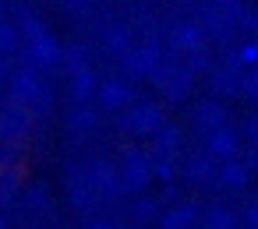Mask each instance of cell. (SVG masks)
Segmentation results:
<instances>
[{
  "label": "cell",
  "instance_id": "cell-1",
  "mask_svg": "<svg viewBox=\"0 0 258 229\" xmlns=\"http://www.w3.org/2000/svg\"><path fill=\"white\" fill-rule=\"evenodd\" d=\"M99 95H103V102H106V106H120V102L127 99V88H124L120 81H106V85L99 88Z\"/></svg>",
  "mask_w": 258,
  "mask_h": 229
},
{
  "label": "cell",
  "instance_id": "cell-2",
  "mask_svg": "<svg viewBox=\"0 0 258 229\" xmlns=\"http://www.w3.org/2000/svg\"><path fill=\"white\" fill-rule=\"evenodd\" d=\"M209 145H212V152H216V155H230V152H233V134L219 127V131L212 134V141H209Z\"/></svg>",
  "mask_w": 258,
  "mask_h": 229
},
{
  "label": "cell",
  "instance_id": "cell-3",
  "mask_svg": "<svg viewBox=\"0 0 258 229\" xmlns=\"http://www.w3.org/2000/svg\"><path fill=\"white\" fill-rule=\"evenodd\" d=\"M127 180L131 183H145L149 180V173H145V162H142V155H127Z\"/></svg>",
  "mask_w": 258,
  "mask_h": 229
},
{
  "label": "cell",
  "instance_id": "cell-4",
  "mask_svg": "<svg viewBox=\"0 0 258 229\" xmlns=\"http://www.w3.org/2000/svg\"><path fill=\"white\" fill-rule=\"evenodd\" d=\"M22 124H25V117H15V113H8L4 120H0V134H4V138H15Z\"/></svg>",
  "mask_w": 258,
  "mask_h": 229
},
{
  "label": "cell",
  "instance_id": "cell-5",
  "mask_svg": "<svg viewBox=\"0 0 258 229\" xmlns=\"http://www.w3.org/2000/svg\"><path fill=\"white\" fill-rule=\"evenodd\" d=\"M131 120H135V127H152V124L159 120V113H156L152 106H145V109H135V117H131Z\"/></svg>",
  "mask_w": 258,
  "mask_h": 229
},
{
  "label": "cell",
  "instance_id": "cell-6",
  "mask_svg": "<svg viewBox=\"0 0 258 229\" xmlns=\"http://www.w3.org/2000/svg\"><path fill=\"white\" fill-rule=\"evenodd\" d=\"M89 88H92L89 71H75V95H78V99H85V95H89Z\"/></svg>",
  "mask_w": 258,
  "mask_h": 229
},
{
  "label": "cell",
  "instance_id": "cell-7",
  "mask_svg": "<svg viewBox=\"0 0 258 229\" xmlns=\"http://www.w3.org/2000/svg\"><path fill=\"white\" fill-rule=\"evenodd\" d=\"M191 222V208H177L170 218H166V229H180V225H187Z\"/></svg>",
  "mask_w": 258,
  "mask_h": 229
},
{
  "label": "cell",
  "instance_id": "cell-8",
  "mask_svg": "<svg viewBox=\"0 0 258 229\" xmlns=\"http://www.w3.org/2000/svg\"><path fill=\"white\" fill-rule=\"evenodd\" d=\"M53 53H57V46H53L46 36H39V39H36V57H39V60H50Z\"/></svg>",
  "mask_w": 258,
  "mask_h": 229
},
{
  "label": "cell",
  "instance_id": "cell-9",
  "mask_svg": "<svg viewBox=\"0 0 258 229\" xmlns=\"http://www.w3.org/2000/svg\"><path fill=\"white\" fill-rule=\"evenodd\" d=\"M36 92V81H32V74H22L18 81H15V95L22 99V95H32Z\"/></svg>",
  "mask_w": 258,
  "mask_h": 229
},
{
  "label": "cell",
  "instance_id": "cell-10",
  "mask_svg": "<svg viewBox=\"0 0 258 229\" xmlns=\"http://www.w3.org/2000/svg\"><path fill=\"white\" fill-rule=\"evenodd\" d=\"M223 176H226V180H230V183L237 187V183H244L247 169H244V166H226V169H223Z\"/></svg>",
  "mask_w": 258,
  "mask_h": 229
},
{
  "label": "cell",
  "instance_id": "cell-11",
  "mask_svg": "<svg viewBox=\"0 0 258 229\" xmlns=\"http://www.w3.org/2000/svg\"><path fill=\"white\" fill-rule=\"evenodd\" d=\"M212 229H233V218L226 211H212Z\"/></svg>",
  "mask_w": 258,
  "mask_h": 229
},
{
  "label": "cell",
  "instance_id": "cell-12",
  "mask_svg": "<svg viewBox=\"0 0 258 229\" xmlns=\"http://www.w3.org/2000/svg\"><path fill=\"white\" fill-rule=\"evenodd\" d=\"M195 39H198V32H195V29H191V25H184V29H180V32H177V43H180V46H191V43H195Z\"/></svg>",
  "mask_w": 258,
  "mask_h": 229
},
{
  "label": "cell",
  "instance_id": "cell-13",
  "mask_svg": "<svg viewBox=\"0 0 258 229\" xmlns=\"http://www.w3.org/2000/svg\"><path fill=\"white\" fill-rule=\"evenodd\" d=\"M0 50H15V32L8 25H0Z\"/></svg>",
  "mask_w": 258,
  "mask_h": 229
},
{
  "label": "cell",
  "instance_id": "cell-14",
  "mask_svg": "<svg viewBox=\"0 0 258 229\" xmlns=\"http://www.w3.org/2000/svg\"><path fill=\"white\" fill-rule=\"evenodd\" d=\"M240 57H244V60H254V57H258V43H251V46H244V50H240Z\"/></svg>",
  "mask_w": 258,
  "mask_h": 229
},
{
  "label": "cell",
  "instance_id": "cell-15",
  "mask_svg": "<svg viewBox=\"0 0 258 229\" xmlns=\"http://www.w3.org/2000/svg\"><path fill=\"white\" fill-rule=\"evenodd\" d=\"M247 222H251V225H254V229H258V204H254V208H251V211H247Z\"/></svg>",
  "mask_w": 258,
  "mask_h": 229
},
{
  "label": "cell",
  "instance_id": "cell-16",
  "mask_svg": "<svg viewBox=\"0 0 258 229\" xmlns=\"http://www.w3.org/2000/svg\"><path fill=\"white\" fill-rule=\"evenodd\" d=\"M92 229H110V225H103V222H99V225H92Z\"/></svg>",
  "mask_w": 258,
  "mask_h": 229
}]
</instances>
